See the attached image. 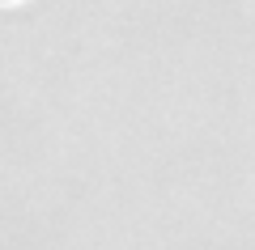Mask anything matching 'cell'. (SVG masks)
I'll return each mask as SVG.
<instances>
[{"instance_id":"1","label":"cell","mask_w":255,"mask_h":250,"mask_svg":"<svg viewBox=\"0 0 255 250\" xmlns=\"http://www.w3.org/2000/svg\"><path fill=\"white\" fill-rule=\"evenodd\" d=\"M0 4H9V0H0Z\"/></svg>"}]
</instances>
